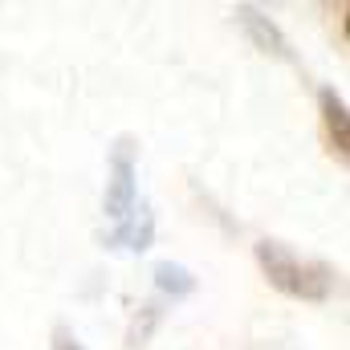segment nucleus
Wrapping results in <instances>:
<instances>
[{"label":"nucleus","mask_w":350,"mask_h":350,"mask_svg":"<svg viewBox=\"0 0 350 350\" xmlns=\"http://www.w3.org/2000/svg\"><path fill=\"white\" fill-rule=\"evenodd\" d=\"M159 306L151 301V306H143V322H135V330H131V347H139V342H147V334H151V326L159 322Z\"/></svg>","instance_id":"obj_7"},{"label":"nucleus","mask_w":350,"mask_h":350,"mask_svg":"<svg viewBox=\"0 0 350 350\" xmlns=\"http://www.w3.org/2000/svg\"><path fill=\"white\" fill-rule=\"evenodd\" d=\"M135 159H139V143H135L131 135H118L114 147H110V179H106V196H102V212H106V220H122V216L139 204Z\"/></svg>","instance_id":"obj_2"},{"label":"nucleus","mask_w":350,"mask_h":350,"mask_svg":"<svg viewBox=\"0 0 350 350\" xmlns=\"http://www.w3.org/2000/svg\"><path fill=\"white\" fill-rule=\"evenodd\" d=\"M155 245V212L147 204H135L114 232H102V249L110 253H147Z\"/></svg>","instance_id":"obj_4"},{"label":"nucleus","mask_w":350,"mask_h":350,"mask_svg":"<svg viewBox=\"0 0 350 350\" xmlns=\"http://www.w3.org/2000/svg\"><path fill=\"white\" fill-rule=\"evenodd\" d=\"M318 106H322V122H326V135H330V151L347 163L350 159V114H347V102L334 86H322L318 90Z\"/></svg>","instance_id":"obj_5"},{"label":"nucleus","mask_w":350,"mask_h":350,"mask_svg":"<svg viewBox=\"0 0 350 350\" xmlns=\"http://www.w3.org/2000/svg\"><path fill=\"white\" fill-rule=\"evenodd\" d=\"M151 277H155V289H159V293H167L172 301H175V297L196 293V277H191L183 265H175V261H155Z\"/></svg>","instance_id":"obj_6"},{"label":"nucleus","mask_w":350,"mask_h":350,"mask_svg":"<svg viewBox=\"0 0 350 350\" xmlns=\"http://www.w3.org/2000/svg\"><path fill=\"white\" fill-rule=\"evenodd\" d=\"M53 350H86V347L78 342V334H74L66 322H57V326H53Z\"/></svg>","instance_id":"obj_8"},{"label":"nucleus","mask_w":350,"mask_h":350,"mask_svg":"<svg viewBox=\"0 0 350 350\" xmlns=\"http://www.w3.org/2000/svg\"><path fill=\"white\" fill-rule=\"evenodd\" d=\"M232 16H237V25L249 33V41L261 49V53H269V57H277V62H297V53H293V45H289V37L277 29V21L273 16H265L257 4H237L232 8Z\"/></svg>","instance_id":"obj_3"},{"label":"nucleus","mask_w":350,"mask_h":350,"mask_svg":"<svg viewBox=\"0 0 350 350\" xmlns=\"http://www.w3.org/2000/svg\"><path fill=\"white\" fill-rule=\"evenodd\" d=\"M257 265L265 281L297 301H330L338 289V269L322 257H297L285 241H257Z\"/></svg>","instance_id":"obj_1"}]
</instances>
